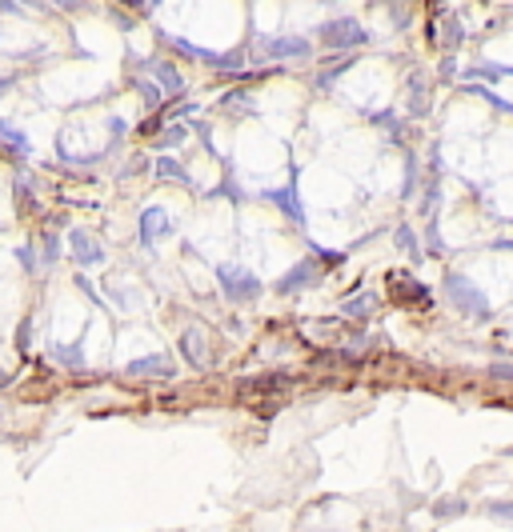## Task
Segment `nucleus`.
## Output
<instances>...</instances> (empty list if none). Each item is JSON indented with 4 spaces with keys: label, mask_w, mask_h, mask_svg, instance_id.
I'll list each match as a JSON object with an SVG mask.
<instances>
[{
    "label": "nucleus",
    "mask_w": 513,
    "mask_h": 532,
    "mask_svg": "<svg viewBox=\"0 0 513 532\" xmlns=\"http://www.w3.org/2000/svg\"><path fill=\"white\" fill-rule=\"evenodd\" d=\"M157 168H161V173H165V176H177V180H181V168H177V165H173V160H161V165H157Z\"/></svg>",
    "instance_id": "nucleus-8"
},
{
    "label": "nucleus",
    "mask_w": 513,
    "mask_h": 532,
    "mask_svg": "<svg viewBox=\"0 0 513 532\" xmlns=\"http://www.w3.org/2000/svg\"><path fill=\"white\" fill-rule=\"evenodd\" d=\"M321 40L325 45H333V48H353V45H365V29L357 21H329L321 29Z\"/></svg>",
    "instance_id": "nucleus-1"
},
{
    "label": "nucleus",
    "mask_w": 513,
    "mask_h": 532,
    "mask_svg": "<svg viewBox=\"0 0 513 532\" xmlns=\"http://www.w3.org/2000/svg\"><path fill=\"white\" fill-rule=\"evenodd\" d=\"M221 288H225L229 296L245 300V296L256 293V277L253 272H245V269H221Z\"/></svg>",
    "instance_id": "nucleus-2"
},
{
    "label": "nucleus",
    "mask_w": 513,
    "mask_h": 532,
    "mask_svg": "<svg viewBox=\"0 0 513 532\" xmlns=\"http://www.w3.org/2000/svg\"><path fill=\"white\" fill-rule=\"evenodd\" d=\"M165 228H169V217H165L161 209H149V212H144V240H152L157 233H165Z\"/></svg>",
    "instance_id": "nucleus-4"
},
{
    "label": "nucleus",
    "mask_w": 513,
    "mask_h": 532,
    "mask_svg": "<svg viewBox=\"0 0 513 532\" xmlns=\"http://www.w3.org/2000/svg\"><path fill=\"white\" fill-rule=\"evenodd\" d=\"M152 73H157V81H165L169 92H181V76L173 73V64H152Z\"/></svg>",
    "instance_id": "nucleus-5"
},
{
    "label": "nucleus",
    "mask_w": 513,
    "mask_h": 532,
    "mask_svg": "<svg viewBox=\"0 0 513 532\" xmlns=\"http://www.w3.org/2000/svg\"><path fill=\"white\" fill-rule=\"evenodd\" d=\"M269 53H273V56H305V53H309V40H301V37H281V40H273V45H269Z\"/></svg>",
    "instance_id": "nucleus-3"
},
{
    "label": "nucleus",
    "mask_w": 513,
    "mask_h": 532,
    "mask_svg": "<svg viewBox=\"0 0 513 532\" xmlns=\"http://www.w3.org/2000/svg\"><path fill=\"white\" fill-rule=\"evenodd\" d=\"M76 256H81V261H100V248H92L89 245V236H76Z\"/></svg>",
    "instance_id": "nucleus-7"
},
{
    "label": "nucleus",
    "mask_w": 513,
    "mask_h": 532,
    "mask_svg": "<svg viewBox=\"0 0 513 532\" xmlns=\"http://www.w3.org/2000/svg\"><path fill=\"white\" fill-rule=\"evenodd\" d=\"M128 368H133V373H157V368H161V373H169V365H165V360H161V356L136 360V365H128Z\"/></svg>",
    "instance_id": "nucleus-6"
}]
</instances>
